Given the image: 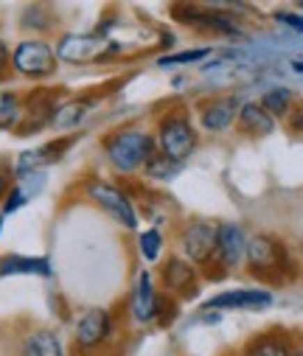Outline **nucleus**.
<instances>
[{"instance_id":"1","label":"nucleus","mask_w":303,"mask_h":356,"mask_svg":"<svg viewBox=\"0 0 303 356\" xmlns=\"http://www.w3.org/2000/svg\"><path fill=\"white\" fill-rule=\"evenodd\" d=\"M101 152H104V160L116 174L135 177L157 152V140H155V132L132 124V127H118L107 132L101 138Z\"/></svg>"},{"instance_id":"2","label":"nucleus","mask_w":303,"mask_h":356,"mask_svg":"<svg viewBox=\"0 0 303 356\" xmlns=\"http://www.w3.org/2000/svg\"><path fill=\"white\" fill-rule=\"evenodd\" d=\"M247 270L256 281L267 286L286 284L297 275V264L292 261L286 244L270 233H256L247 238Z\"/></svg>"},{"instance_id":"3","label":"nucleus","mask_w":303,"mask_h":356,"mask_svg":"<svg viewBox=\"0 0 303 356\" xmlns=\"http://www.w3.org/2000/svg\"><path fill=\"white\" fill-rule=\"evenodd\" d=\"M81 191L101 213H107L116 225H121L124 230H138V225H141L138 205L121 183H113V180H104V177L90 174L87 180H81Z\"/></svg>"},{"instance_id":"4","label":"nucleus","mask_w":303,"mask_h":356,"mask_svg":"<svg viewBox=\"0 0 303 356\" xmlns=\"http://www.w3.org/2000/svg\"><path fill=\"white\" fill-rule=\"evenodd\" d=\"M155 140H157V152L174 163H185L196 146H199V135L188 118V113L182 107H171L166 113L157 115L155 121Z\"/></svg>"},{"instance_id":"5","label":"nucleus","mask_w":303,"mask_h":356,"mask_svg":"<svg viewBox=\"0 0 303 356\" xmlns=\"http://www.w3.org/2000/svg\"><path fill=\"white\" fill-rule=\"evenodd\" d=\"M116 331H118V323H116L113 309H90L76 320L68 353L70 356H98V353H104V348H110Z\"/></svg>"},{"instance_id":"6","label":"nucleus","mask_w":303,"mask_h":356,"mask_svg":"<svg viewBox=\"0 0 303 356\" xmlns=\"http://www.w3.org/2000/svg\"><path fill=\"white\" fill-rule=\"evenodd\" d=\"M68 96L70 93L65 87H51V84H37L31 90H26L23 93V118H20L15 135L31 138V135H40L42 129H51L54 115Z\"/></svg>"},{"instance_id":"7","label":"nucleus","mask_w":303,"mask_h":356,"mask_svg":"<svg viewBox=\"0 0 303 356\" xmlns=\"http://www.w3.org/2000/svg\"><path fill=\"white\" fill-rule=\"evenodd\" d=\"M56 70H59V59H56V51L48 40L26 37L12 48V73L17 79L45 84L56 76Z\"/></svg>"},{"instance_id":"8","label":"nucleus","mask_w":303,"mask_h":356,"mask_svg":"<svg viewBox=\"0 0 303 356\" xmlns=\"http://www.w3.org/2000/svg\"><path fill=\"white\" fill-rule=\"evenodd\" d=\"M217 236H219V225L205 222V219H191L182 225L177 244L185 261H191L196 270H205L217 261Z\"/></svg>"},{"instance_id":"9","label":"nucleus","mask_w":303,"mask_h":356,"mask_svg":"<svg viewBox=\"0 0 303 356\" xmlns=\"http://www.w3.org/2000/svg\"><path fill=\"white\" fill-rule=\"evenodd\" d=\"M79 140V132H70V135H56L34 149H26L15 157V177L17 180H26L31 174H45V168H51L54 163H59Z\"/></svg>"},{"instance_id":"10","label":"nucleus","mask_w":303,"mask_h":356,"mask_svg":"<svg viewBox=\"0 0 303 356\" xmlns=\"http://www.w3.org/2000/svg\"><path fill=\"white\" fill-rule=\"evenodd\" d=\"M171 17L182 26H191V29L205 31V34H222V37H239L242 34V26L236 23V17H231L214 6L177 3V6H171Z\"/></svg>"},{"instance_id":"11","label":"nucleus","mask_w":303,"mask_h":356,"mask_svg":"<svg viewBox=\"0 0 303 356\" xmlns=\"http://www.w3.org/2000/svg\"><path fill=\"white\" fill-rule=\"evenodd\" d=\"M110 93H113V87H110V84H98V90H84V93L68 96V99L59 104L51 129L59 132V135H70L76 127L84 124V118H87L93 110H98V104L104 102Z\"/></svg>"},{"instance_id":"12","label":"nucleus","mask_w":303,"mask_h":356,"mask_svg":"<svg viewBox=\"0 0 303 356\" xmlns=\"http://www.w3.org/2000/svg\"><path fill=\"white\" fill-rule=\"evenodd\" d=\"M157 284L163 286L160 292L174 298V300H191L199 289V270L185 261L182 255H169L163 258L160 270H157Z\"/></svg>"},{"instance_id":"13","label":"nucleus","mask_w":303,"mask_h":356,"mask_svg":"<svg viewBox=\"0 0 303 356\" xmlns=\"http://www.w3.org/2000/svg\"><path fill=\"white\" fill-rule=\"evenodd\" d=\"M160 303H163V292L157 289V278L152 275V270H141L135 275L132 292L127 298V314H130V320L138 323V325L157 323Z\"/></svg>"},{"instance_id":"14","label":"nucleus","mask_w":303,"mask_h":356,"mask_svg":"<svg viewBox=\"0 0 303 356\" xmlns=\"http://www.w3.org/2000/svg\"><path fill=\"white\" fill-rule=\"evenodd\" d=\"M104 48H107V40H101L93 31H87V34H81V31H65L54 42V51H56L59 65H95Z\"/></svg>"},{"instance_id":"15","label":"nucleus","mask_w":303,"mask_h":356,"mask_svg":"<svg viewBox=\"0 0 303 356\" xmlns=\"http://www.w3.org/2000/svg\"><path fill=\"white\" fill-rule=\"evenodd\" d=\"M272 292L270 289H225L202 303L205 312H258L272 306Z\"/></svg>"},{"instance_id":"16","label":"nucleus","mask_w":303,"mask_h":356,"mask_svg":"<svg viewBox=\"0 0 303 356\" xmlns=\"http://www.w3.org/2000/svg\"><path fill=\"white\" fill-rule=\"evenodd\" d=\"M247 233L236 222H222L219 236H217V264L225 266V273L239 266L247 258Z\"/></svg>"},{"instance_id":"17","label":"nucleus","mask_w":303,"mask_h":356,"mask_svg":"<svg viewBox=\"0 0 303 356\" xmlns=\"http://www.w3.org/2000/svg\"><path fill=\"white\" fill-rule=\"evenodd\" d=\"M239 110H242V102L236 96H217L208 104H202V110H199V127L205 129V132H214V135L228 132L236 124Z\"/></svg>"},{"instance_id":"18","label":"nucleus","mask_w":303,"mask_h":356,"mask_svg":"<svg viewBox=\"0 0 303 356\" xmlns=\"http://www.w3.org/2000/svg\"><path fill=\"white\" fill-rule=\"evenodd\" d=\"M15 275L51 278L54 275L51 258L48 255H20V252L0 255V278H15Z\"/></svg>"},{"instance_id":"19","label":"nucleus","mask_w":303,"mask_h":356,"mask_svg":"<svg viewBox=\"0 0 303 356\" xmlns=\"http://www.w3.org/2000/svg\"><path fill=\"white\" fill-rule=\"evenodd\" d=\"M17 356H68V353L54 328H31L29 334L20 337Z\"/></svg>"},{"instance_id":"20","label":"nucleus","mask_w":303,"mask_h":356,"mask_svg":"<svg viewBox=\"0 0 303 356\" xmlns=\"http://www.w3.org/2000/svg\"><path fill=\"white\" fill-rule=\"evenodd\" d=\"M239 129L250 138H267L275 132V118L258 104V102H244L242 110H239V118H236Z\"/></svg>"},{"instance_id":"21","label":"nucleus","mask_w":303,"mask_h":356,"mask_svg":"<svg viewBox=\"0 0 303 356\" xmlns=\"http://www.w3.org/2000/svg\"><path fill=\"white\" fill-rule=\"evenodd\" d=\"M17 26H20V31H26L31 37L45 40V34H51L56 29V15L48 3H29V6H23Z\"/></svg>"},{"instance_id":"22","label":"nucleus","mask_w":303,"mask_h":356,"mask_svg":"<svg viewBox=\"0 0 303 356\" xmlns=\"http://www.w3.org/2000/svg\"><path fill=\"white\" fill-rule=\"evenodd\" d=\"M20 118H23V93L0 87V132L15 135Z\"/></svg>"},{"instance_id":"23","label":"nucleus","mask_w":303,"mask_h":356,"mask_svg":"<svg viewBox=\"0 0 303 356\" xmlns=\"http://www.w3.org/2000/svg\"><path fill=\"white\" fill-rule=\"evenodd\" d=\"M244 356H292V345L281 334H261L244 348Z\"/></svg>"},{"instance_id":"24","label":"nucleus","mask_w":303,"mask_h":356,"mask_svg":"<svg viewBox=\"0 0 303 356\" xmlns=\"http://www.w3.org/2000/svg\"><path fill=\"white\" fill-rule=\"evenodd\" d=\"M258 104L278 121V118H286V115L292 113V107H295V93L289 90V87H270V90L261 96Z\"/></svg>"},{"instance_id":"25","label":"nucleus","mask_w":303,"mask_h":356,"mask_svg":"<svg viewBox=\"0 0 303 356\" xmlns=\"http://www.w3.org/2000/svg\"><path fill=\"white\" fill-rule=\"evenodd\" d=\"M180 168H182L180 163H174V160L163 157L160 152H155L141 174L146 177V180H152V183H169V180H174V177L180 174Z\"/></svg>"},{"instance_id":"26","label":"nucleus","mask_w":303,"mask_h":356,"mask_svg":"<svg viewBox=\"0 0 303 356\" xmlns=\"http://www.w3.org/2000/svg\"><path fill=\"white\" fill-rule=\"evenodd\" d=\"M138 252L146 264H157L160 261V252H163V233L157 227H149L138 236Z\"/></svg>"},{"instance_id":"27","label":"nucleus","mask_w":303,"mask_h":356,"mask_svg":"<svg viewBox=\"0 0 303 356\" xmlns=\"http://www.w3.org/2000/svg\"><path fill=\"white\" fill-rule=\"evenodd\" d=\"M211 54V48H191V51H171L166 56H157V67H177V65H196Z\"/></svg>"},{"instance_id":"28","label":"nucleus","mask_w":303,"mask_h":356,"mask_svg":"<svg viewBox=\"0 0 303 356\" xmlns=\"http://www.w3.org/2000/svg\"><path fill=\"white\" fill-rule=\"evenodd\" d=\"M29 202H31L29 191H26V188H23L20 183H15V186H12V191L6 194V200L0 202V216L6 219V216H12V213H17L20 208H26Z\"/></svg>"},{"instance_id":"29","label":"nucleus","mask_w":303,"mask_h":356,"mask_svg":"<svg viewBox=\"0 0 303 356\" xmlns=\"http://www.w3.org/2000/svg\"><path fill=\"white\" fill-rule=\"evenodd\" d=\"M15 183H17V177H15V160L12 157H0V202L6 200V194L12 191Z\"/></svg>"},{"instance_id":"30","label":"nucleus","mask_w":303,"mask_h":356,"mask_svg":"<svg viewBox=\"0 0 303 356\" xmlns=\"http://www.w3.org/2000/svg\"><path fill=\"white\" fill-rule=\"evenodd\" d=\"M12 76V45L0 37V84H6Z\"/></svg>"},{"instance_id":"31","label":"nucleus","mask_w":303,"mask_h":356,"mask_svg":"<svg viewBox=\"0 0 303 356\" xmlns=\"http://www.w3.org/2000/svg\"><path fill=\"white\" fill-rule=\"evenodd\" d=\"M286 124L292 132H303V102H295L292 113L286 115Z\"/></svg>"},{"instance_id":"32","label":"nucleus","mask_w":303,"mask_h":356,"mask_svg":"<svg viewBox=\"0 0 303 356\" xmlns=\"http://www.w3.org/2000/svg\"><path fill=\"white\" fill-rule=\"evenodd\" d=\"M275 20H278V23H283V26H289V29H295V31H303V17H300V15L278 12V15H275Z\"/></svg>"},{"instance_id":"33","label":"nucleus","mask_w":303,"mask_h":356,"mask_svg":"<svg viewBox=\"0 0 303 356\" xmlns=\"http://www.w3.org/2000/svg\"><path fill=\"white\" fill-rule=\"evenodd\" d=\"M292 70H295V73H303V59H295V62H292Z\"/></svg>"},{"instance_id":"34","label":"nucleus","mask_w":303,"mask_h":356,"mask_svg":"<svg viewBox=\"0 0 303 356\" xmlns=\"http://www.w3.org/2000/svg\"><path fill=\"white\" fill-rule=\"evenodd\" d=\"M292 356H303V350H292Z\"/></svg>"},{"instance_id":"35","label":"nucleus","mask_w":303,"mask_h":356,"mask_svg":"<svg viewBox=\"0 0 303 356\" xmlns=\"http://www.w3.org/2000/svg\"><path fill=\"white\" fill-rule=\"evenodd\" d=\"M300 9H303V3H300Z\"/></svg>"}]
</instances>
